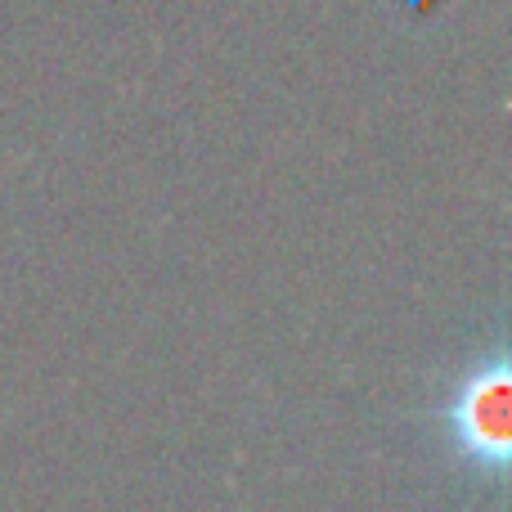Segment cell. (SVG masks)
<instances>
[{"mask_svg": "<svg viewBox=\"0 0 512 512\" xmlns=\"http://www.w3.org/2000/svg\"><path fill=\"white\" fill-rule=\"evenodd\" d=\"M508 387V351L490 346V355L468 364V373L459 378L450 405H445L454 454L481 477H504L508 468Z\"/></svg>", "mask_w": 512, "mask_h": 512, "instance_id": "1", "label": "cell"}]
</instances>
